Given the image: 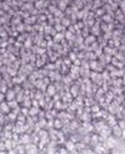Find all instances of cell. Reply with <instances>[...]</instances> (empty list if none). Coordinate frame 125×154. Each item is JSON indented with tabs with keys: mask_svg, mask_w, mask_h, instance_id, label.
Segmentation results:
<instances>
[{
	"mask_svg": "<svg viewBox=\"0 0 125 154\" xmlns=\"http://www.w3.org/2000/svg\"><path fill=\"white\" fill-rule=\"evenodd\" d=\"M93 150L95 152L96 154H106V152H109L110 149H108L105 144L99 143V144H96V145H94V149H93Z\"/></svg>",
	"mask_w": 125,
	"mask_h": 154,
	"instance_id": "7a4b0ae2",
	"label": "cell"
},
{
	"mask_svg": "<svg viewBox=\"0 0 125 154\" xmlns=\"http://www.w3.org/2000/svg\"><path fill=\"white\" fill-rule=\"evenodd\" d=\"M121 137H123V138H124V139H125V129L123 130V135H121Z\"/></svg>",
	"mask_w": 125,
	"mask_h": 154,
	"instance_id": "8992f818",
	"label": "cell"
},
{
	"mask_svg": "<svg viewBox=\"0 0 125 154\" xmlns=\"http://www.w3.org/2000/svg\"><path fill=\"white\" fill-rule=\"evenodd\" d=\"M29 143H33V142H31V137H30V135L24 134V135L20 137V144L26 145V144H29Z\"/></svg>",
	"mask_w": 125,
	"mask_h": 154,
	"instance_id": "277c9868",
	"label": "cell"
},
{
	"mask_svg": "<svg viewBox=\"0 0 125 154\" xmlns=\"http://www.w3.org/2000/svg\"><path fill=\"white\" fill-rule=\"evenodd\" d=\"M40 154H46V153L45 152H40Z\"/></svg>",
	"mask_w": 125,
	"mask_h": 154,
	"instance_id": "52a82bcc",
	"label": "cell"
},
{
	"mask_svg": "<svg viewBox=\"0 0 125 154\" xmlns=\"http://www.w3.org/2000/svg\"><path fill=\"white\" fill-rule=\"evenodd\" d=\"M114 135H115V137H121V135H123V130L120 129L119 125H115V127H114Z\"/></svg>",
	"mask_w": 125,
	"mask_h": 154,
	"instance_id": "5b68a950",
	"label": "cell"
},
{
	"mask_svg": "<svg viewBox=\"0 0 125 154\" xmlns=\"http://www.w3.org/2000/svg\"><path fill=\"white\" fill-rule=\"evenodd\" d=\"M105 145H106L108 149H111V150H113V149H115L116 147H118V140H116L114 137H108V138H106Z\"/></svg>",
	"mask_w": 125,
	"mask_h": 154,
	"instance_id": "3957f363",
	"label": "cell"
},
{
	"mask_svg": "<svg viewBox=\"0 0 125 154\" xmlns=\"http://www.w3.org/2000/svg\"><path fill=\"white\" fill-rule=\"evenodd\" d=\"M55 154H59V152H58V153H55Z\"/></svg>",
	"mask_w": 125,
	"mask_h": 154,
	"instance_id": "ba28073f",
	"label": "cell"
},
{
	"mask_svg": "<svg viewBox=\"0 0 125 154\" xmlns=\"http://www.w3.org/2000/svg\"><path fill=\"white\" fill-rule=\"evenodd\" d=\"M25 149H26V154H40L39 153V147L38 144H34V143H29L25 145Z\"/></svg>",
	"mask_w": 125,
	"mask_h": 154,
	"instance_id": "6da1fadb",
	"label": "cell"
}]
</instances>
